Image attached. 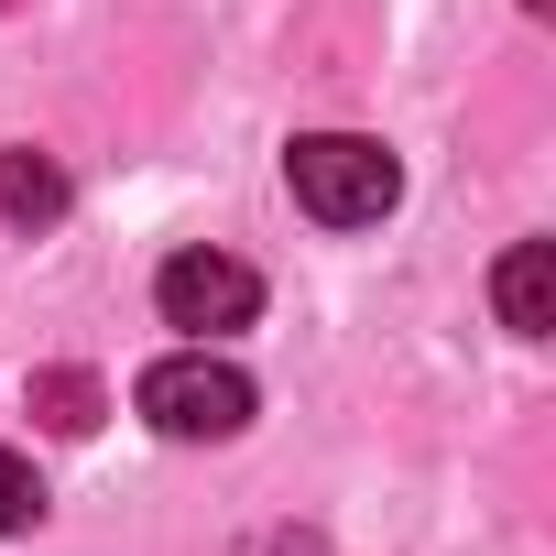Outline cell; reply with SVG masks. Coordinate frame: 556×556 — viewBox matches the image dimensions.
I'll return each mask as SVG.
<instances>
[{"label": "cell", "instance_id": "obj_1", "mask_svg": "<svg viewBox=\"0 0 556 556\" xmlns=\"http://www.w3.org/2000/svg\"><path fill=\"white\" fill-rule=\"evenodd\" d=\"M285 186H295L306 218H328V229H371V218H393L404 164H393L382 142H361V131H306V142L285 153Z\"/></svg>", "mask_w": 556, "mask_h": 556}, {"label": "cell", "instance_id": "obj_2", "mask_svg": "<svg viewBox=\"0 0 556 556\" xmlns=\"http://www.w3.org/2000/svg\"><path fill=\"white\" fill-rule=\"evenodd\" d=\"M131 404H142V426H153V437L207 447V437H240V426H251V371H240V361H218V350L197 339V350L153 361V371L131 382Z\"/></svg>", "mask_w": 556, "mask_h": 556}, {"label": "cell", "instance_id": "obj_3", "mask_svg": "<svg viewBox=\"0 0 556 556\" xmlns=\"http://www.w3.org/2000/svg\"><path fill=\"white\" fill-rule=\"evenodd\" d=\"M153 306H164V328L218 339V328H251V317H262V273L229 262V251H175V262L153 273Z\"/></svg>", "mask_w": 556, "mask_h": 556}, {"label": "cell", "instance_id": "obj_4", "mask_svg": "<svg viewBox=\"0 0 556 556\" xmlns=\"http://www.w3.org/2000/svg\"><path fill=\"white\" fill-rule=\"evenodd\" d=\"M491 306H502L513 339H545V328H556V262H545V240H513V251H502Z\"/></svg>", "mask_w": 556, "mask_h": 556}, {"label": "cell", "instance_id": "obj_5", "mask_svg": "<svg viewBox=\"0 0 556 556\" xmlns=\"http://www.w3.org/2000/svg\"><path fill=\"white\" fill-rule=\"evenodd\" d=\"M0 218L12 229H55L66 218V175L45 153H0Z\"/></svg>", "mask_w": 556, "mask_h": 556}, {"label": "cell", "instance_id": "obj_6", "mask_svg": "<svg viewBox=\"0 0 556 556\" xmlns=\"http://www.w3.org/2000/svg\"><path fill=\"white\" fill-rule=\"evenodd\" d=\"M34 404H45V426H55V437H88V426H99V382H88V371H45V382H34Z\"/></svg>", "mask_w": 556, "mask_h": 556}, {"label": "cell", "instance_id": "obj_7", "mask_svg": "<svg viewBox=\"0 0 556 556\" xmlns=\"http://www.w3.org/2000/svg\"><path fill=\"white\" fill-rule=\"evenodd\" d=\"M34 513H45V480H34V469H23L12 447H0V534H23Z\"/></svg>", "mask_w": 556, "mask_h": 556}]
</instances>
